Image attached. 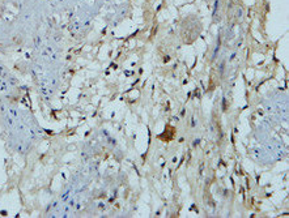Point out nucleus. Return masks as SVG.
Returning <instances> with one entry per match:
<instances>
[]
</instances>
